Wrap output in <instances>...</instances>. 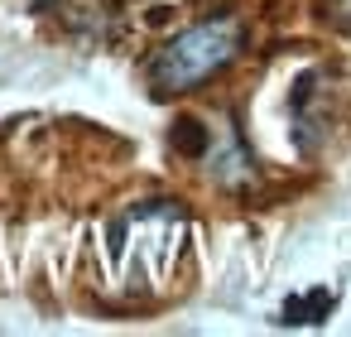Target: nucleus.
<instances>
[{
	"label": "nucleus",
	"instance_id": "nucleus-1",
	"mask_svg": "<svg viewBox=\"0 0 351 337\" xmlns=\"http://www.w3.org/2000/svg\"><path fill=\"white\" fill-rule=\"evenodd\" d=\"M241 39H245L241 20H231V15L202 20L159 49V58L149 63V82L159 92H188V87L207 82L212 73H221L241 54Z\"/></svg>",
	"mask_w": 351,
	"mask_h": 337
},
{
	"label": "nucleus",
	"instance_id": "nucleus-2",
	"mask_svg": "<svg viewBox=\"0 0 351 337\" xmlns=\"http://www.w3.org/2000/svg\"><path fill=\"white\" fill-rule=\"evenodd\" d=\"M332 20L351 30V0H332Z\"/></svg>",
	"mask_w": 351,
	"mask_h": 337
}]
</instances>
